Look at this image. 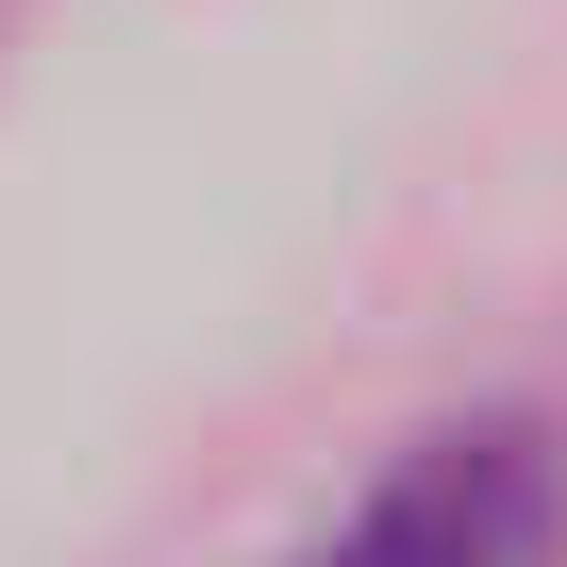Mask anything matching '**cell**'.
<instances>
[{
    "label": "cell",
    "instance_id": "6da1fadb",
    "mask_svg": "<svg viewBox=\"0 0 567 567\" xmlns=\"http://www.w3.org/2000/svg\"><path fill=\"white\" fill-rule=\"evenodd\" d=\"M284 567H567V434L517 417V401L501 417H434Z\"/></svg>",
    "mask_w": 567,
    "mask_h": 567
}]
</instances>
